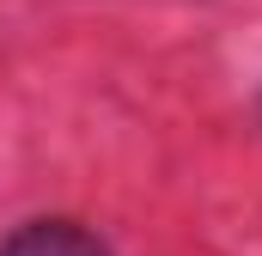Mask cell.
Wrapping results in <instances>:
<instances>
[{"instance_id": "6da1fadb", "label": "cell", "mask_w": 262, "mask_h": 256, "mask_svg": "<svg viewBox=\"0 0 262 256\" xmlns=\"http://www.w3.org/2000/svg\"><path fill=\"white\" fill-rule=\"evenodd\" d=\"M0 256H110V244L79 220H31L0 244Z\"/></svg>"}, {"instance_id": "7a4b0ae2", "label": "cell", "mask_w": 262, "mask_h": 256, "mask_svg": "<svg viewBox=\"0 0 262 256\" xmlns=\"http://www.w3.org/2000/svg\"><path fill=\"white\" fill-rule=\"evenodd\" d=\"M256 116H262V98H256Z\"/></svg>"}]
</instances>
